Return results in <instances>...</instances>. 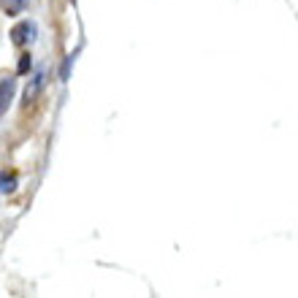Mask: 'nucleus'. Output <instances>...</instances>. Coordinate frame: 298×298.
I'll return each instance as SVG.
<instances>
[{"label": "nucleus", "instance_id": "f257e3e1", "mask_svg": "<svg viewBox=\"0 0 298 298\" xmlns=\"http://www.w3.org/2000/svg\"><path fill=\"white\" fill-rule=\"evenodd\" d=\"M33 33H36V25L33 22H19V25L11 30V41L16 44V47H22V44H27V41H33Z\"/></svg>", "mask_w": 298, "mask_h": 298}, {"label": "nucleus", "instance_id": "f03ea898", "mask_svg": "<svg viewBox=\"0 0 298 298\" xmlns=\"http://www.w3.org/2000/svg\"><path fill=\"white\" fill-rule=\"evenodd\" d=\"M14 87H16V79H14V76H5L3 82H0V114L8 108L11 95H14Z\"/></svg>", "mask_w": 298, "mask_h": 298}, {"label": "nucleus", "instance_id": "7ed1b4c3", "mask_svg": "<svg viewBox=\"0 0 298 298\" xmlns=\"http://www.w3.org/2000/svg\"><path fill=\"white\" fill-rule=\"evenodd\" d=\"M44 84H47V73H36V76H33V82L27 84V90H25V103L36 100V95L44 90Z\"/></svg>", "mask_w": 298, "mask_h": 298}, {"label": "nucleus", "instance_id": "20e7f679", "mask_svg": "<svg viewBox=\"0 0 298 298\" xmlns=\"http://www.w3.org/2000/svg\"><path fill=\"white\" fill-rule=\"evenodd\" d=\"M16 190V176L14 174H0V193H14Z\"/></svg>", "mask_w": 298, "mask_h": 298}, {"label": "nucleus", "instance_id": "39448f33", "mask_svg": "<svg viewBox=\"0 0 298 298\" xmlns=\"http://www.w3.org/2000/svg\"><path fill=\"white\" fill-rule=\"evenodd\" d=\"M73 57H76V51H71V54L65 57V62H62V68H60V79H62V82H68V76H71V65H73Z\"/></svg>", "mask_w": 298, "mask_h": 298}, {"label": "nucleus", "instance_id": "423d86ee", "mask_svg": "<svg viewBox=\"0 0 298 298\" xmlns=\"http://www.w3.org/2000/svg\"><path fill=\"white\" fill-rule=\"evenodd\" d=\"M30 68H33V57L25 51V54L19 57V68H16V73H22V76H25V73L30 71Z\"/></svg>", "mask_w": 298, "mask_h": 298}, {"label": "nucleus", "instance_id": "0eeeda50", "mask_svg": "<svg viewBox=\"0 0 298 298\" xmlns=\"http://www.w3.org/2000/svg\"><path fill=\"white\" fill-rule=\"evenodd\" d=\"M19 8H25V0H11L8 3V14H16Z\"/></svg>", "mask_w": 298, "mask_h": 298}]
</instances>
